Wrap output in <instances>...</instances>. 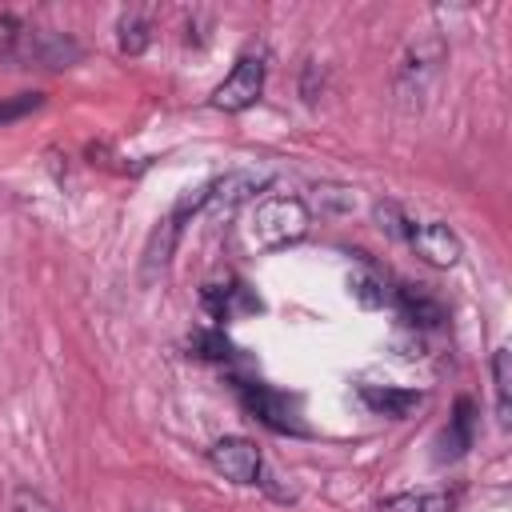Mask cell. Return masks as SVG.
I'll return each instance as SVG.
<instances>
[{"mask_svg": "<svg viewBox=\"0 0 512 512\" xmlns=\"http://www.w3.org/2000/svg\"><path fill=\"white\" fill-rule=\"evenodd\" d=\"M176 236H180V220L168 212V216L152 228V236H148V248H144V284H152V280L168 268L172 248H176Z\"/></svg>", "mask_w": 512, "mask_h": 512, "instance_id": "obj_10", "label": "cell"}, {"mask_svg": "<svg viewBox=\"0 0 512 512\" xmlns=\"http://www.w3.org/2000/svg\"><path fill=\"white\" fill-rule=\"evenodd\" d=\"M236 388H240V404H244L260 424H268V428H276V432H304V424L296 420L292 400H288L284 392H276V388H268V384H236Z\"/></svg>", "mask_w": 512, "mask_h": 512, "instance_id": "obj_7", "label": "cell"}, {"mask_svg": "<svg viewBox=\"0 0 512 512\" xmlns=\"http://www.w3.org/2000/svg\"><path fill=\"white\" fill-rule=\"evenodd\" d=\"M388 304L400 312V320H404V324H420V328H432V324H440V320H444V304H440L436 296H428L420 284H416V288H412V284H404V288H392Z\"/></svg>", "mask_w": 512, "mask_h": 512, "instance_id": "obj_8", "label": "cell"}, {"mask_svg": "<svg viewBox=\"0 0 512 512\" xmlns=\"http://www.w3.org/2000/svg\"><path fill=\"white\" fill-rule=\"evenodd\" d=\"M196 348H208V352H204L208 360H228V340H224L220 332H200V336H196Z\"/></svg>", "mask_w": 512, "mask_h": 512, "instance_id": "obj_21", "label": "cell"}, {"mask_svg": "<svg viewBox=\"0 0 512 512\" xmlns=\"http://www.w3.org/2000/svg\"><path fill=\"white\" fill-rule=\"evenodd\" d=\"M264 92V56H240L232 64V72L212 88V108L220 112H244L260 100Z\"/></svg>", "mask_w": 512, "mask_h": 512, "instance_id": "obj_3", "label": "cell"}, {"mask_svg": "<svg viewBox=\"0 0 512 512\" xmlns=\"http://www.w3.org/2000/svg\"><path fill=\"white\" fill-rule=\"evenodd\" d=\"M20 40H24V24L4 12V16H0V56H16Z\"/></svg>", "mask_w": 512, "mask_h": 512, "instance_id": "obj_19", "label": "cell"}, {"mask_svg": "<svg viewBox=\"0 0 512 512\" xmlns=\"http://www.w3.org/2000/svg\"><path fill=\"white\" fill-rule=\"evenodd\" d=\"M208 464L232 480V484H260V472H264V460H260V448L248 440V436H220L212 448H208Z\"/></svg>", "mask_w": 512, "mask_h": 512, "instance_id": "obj_4", "label": "cell"}, {"mask_svg": "<svg viewBox=\"0 0 512 512\" xmlns=\"http://www.w3.org/2000/svg\"><path fill=\"white\" fill-rule=\"evenodd\" d=\"M472 436H476V408L472 400H456V412L448 420V428L440 432V460H456L472 448Z\"/></svg>", "mask_w": 512, "mask_h": 512, "instance_id": "obj_11", "label": "cell"}, {"mask_svg": "<svg viewBox=\"0 0 512 512\" xmlns=\"http://www.w3.org/2000/svg\"><path fill=\"white\" fill-rule=\"evenodd\" d=\"M12 60L28 68H72L80 60V44L64 32H24Z\"/></svg>", "mask_w": 512, "mask_h": 512, "instance_id": "obj_5", "label": "cell"}, {"mask_svg": "<svg viewBox=\"0 0 512 512\" xmlns=\"http://www.w3.org/2000/svg\"><path fill=\"white\" fill-rule=\"evenodd\" d=\"M492 384H496V420L508 428L512 424V352L508 348L492 352Z\"/></svg>", "mask_w": 512, "mask_h": 512, "instance_id": "obj_13", "label": "cell"}, {"mask_svg": "<svg viewBox=\"0 0 512 512\" xmlns=\"http://www.w3.org/2000/svg\"><path fill=\"white\" fill-rule=\"evenodd\" d=\"M408 244H412V252H416L424 264H432V268H456V264H460V256H464L460 236H456L448 224H440V220L412 224Z\"/></svg>", "mask_w": 512, "mask_h": 512, "instance_id": "obj_6", "label": "cell"}, {"mask_svg": "<svg viewBox=\"0 0 512 512\" xmlns=\"http://www.w3.org/2000/svg\"><path fill=\"white\" fill-rule=\"evenodd\" d=\"M440 64H444V44L436 36H424L404 52V60L396 68V100H400V108H408V112L424 108V96L432 92V84L440 76Z\"/></svg>", "mask_w": 512, "mask_h": 512, "instance_id": "obj_2", "label": "cell"}, {"mask_svg": "<svg viewBox=\"0 0 512 512\" xmlns=\"http://www.w3.org/2000/svg\"><path fill=\"white\" fill-rule=\"evenodd\" d=\"M376 220H380V228L392 236V240H404L408 244V232H412V220L392 204V200H380L376 204Z\"/></svg>", "mask_w": 512, "mask_h": 512, "instance_id": "obj_17", "label": "cell"}, {"mask_svg": "<svg viewBox=\"0 0 512 512\" xmlns=\"http://www.w3.org/2000/svg\"><path fill=\"white\" fill-rule=\"evenodd\" d=\"M12 512H56L36 488H16L12 492Z\"/></svg>", "mask_w": 512, "mask_h": 512, "instance_id": "obj_20", "label": "cell"}, {"mask_svg": "<svg viewBox=\"0 0 512 512\" xmlns=\"http://www.w3.org/2000/svg\"><path fill=\"white\" fill-rule=\"evenodd\" d=\"M380 512H452V496L444 492H400L380 500Z\"/></svg>", "mask_w": 512, "mask_h": 512, "instance_id": "obj_14", "label": "cell"}, {"mask_svg": "<svg viewBox=\"0 0 512 512\" xmlns=\"http://www.w3.org/2000/svg\"><path fill=\"white\" fill-rule=\"evenodd\" d=\"M348 292H352L364 308H384L388 296H392V288H388L376 272H352V276H348Z\"/></svg>", "mask_w": 512, "mask_h": 512, "instance_id": "obj_16", "label": "cell"}, {"mask_svg": "<svg viewBox=\"0 0 512 512\" xmlns=\"http://www.w3.org/2000/svg\"><path fill=\"white\" fill-rule=\"evenodd\" d=\"M360 400H364L376 416L404 420V416L420 404V392H412V388H380V384H364V388H360Z\"/></svg>", "mask_w": 512, "mask_h": 512, "instance_id": "obj_12", "label": "cell"}, {"mask_svg": "<svg viewBox=\"0 0 512 512\" xmlns=\"http://www.w3.org/2000/svg\"><path fill=\"white\" fill-rule=\"evenodd\" d=\"M308 224H312V212L300 196H264L248 212V244L264 252L284 248V244L304 240Z\"/></svg>", "mask_w": 512, "mask_h": 512, "instance_id": "obj_1", "label": "cell"}, {"mask_svg": "<svg viewBox=\"0 0 512 512\" xmlns=\"http://www.w3.org/2000/svg\"><path fill=\"white\" fill-rule=\"evenodd\" d=\"M264 184V172H228L220 180H212V196H208V208L228 216L232 208H240L256 188Z\"/></svg>", "mask_w": 512, "mask_h": 512, "instance_id": "obj_9", "label": "cell"}, {"mask_svg": "<svg viewBox=\"0 0 512 512\" xmlns=\"http://www.w3.org/2000/svg\"><path fill=\"white\" fill-rule=\"evenodd\" d=\"M148 40H152V24H148V16H140V12H124V16L116 20V44H120L124 56H140V52L148 48Z\"/></svg>", "mask_w": 512, "mask_h": 512, "instance_id": "obj_15", "label": "cell"}, {"mask_svg": "<svg viewBox=\"0 0 512 512\" xmlns=\"http://www.w3.org/2000/svg\"><path fill=\"white\" fill-rule=\"evenodd\" d=\"M40 104H44L40 92H20V96H12V100H0V124H12V120H20V116L36 112Z\"/></svg>", "mask_w": 512, "mask_h": 512, "instance_id": "obj_18", "label": "cell"}]
</instances>
